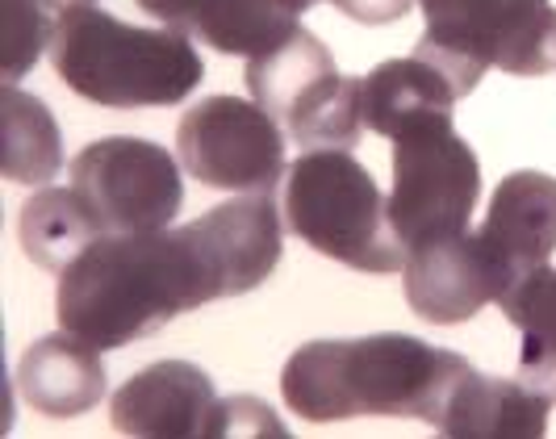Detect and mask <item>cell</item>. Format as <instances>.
Segmentation results:
<instances>
[{"label":"cell","mask_w":556,"mask_h":439,"mask_svg":"<svg viewBox=\"0 0 556 439\" xmlns=\"http://www.w3.org/2000/svg\"><path fill=\"white\" fill-rule=\"evenodd\" d=\"M218 298H226L223 276L189 222L92 239L59 273L55 314L63 330L113 352Z\"/></svg>","instance_id":"obj_1"},{"label":"cell","mask_w":556,"mask_h":439,"mask_svg":"<svg viewBox=\"0 0 556 439\" xmlns=\"http://www.w3.org/2000/svg\"><path fill=\"white\" fill-rule=\"evenodd\" d=\"M469 360L431 348L415 335H364V339H314L285 360V406L306 423L343 418H422L440 423Z\"/></svg>","instance_id":"obj_2"},{"label":"cell","mask_w":556,"mask_h":439,"mask_svg":"<svg viewBox=\"0 0 556 439\" xmlns=\"http://www.w3.org/2000/svg\"><path fill=\"white\" fill-rule=\"evenodd\" d=\"M51 63L76 97L110 110L180 105L205 80L201 51L185 29L126 26L97 4L59 13Z\"/></svg>","instance_id":"obj_3"},{"label":"cell","mask_w":556,"mask_h":439,"mask_svg":"<svg viewBox=\"0 0 556 439\" xmlns=\"http://www.w3.org/2000/svg\"><path fill=\"white\" fill-rule=\"evenodd\" d=\"M285 226L327 260L356 273H397L406 243L390 218V197L348 147L306 151L285 172Z\"/></svg>","instance_id":"obj_4"},{"label":"cell","mask_w":556,"mask_h":439,"mask_svg":"<svg viewBox=\"0 0 556 439\" xmlns=\"http://www.w3.org/2000/svg\"><path fill=\"white\" fill-rule=\"evenodd\" d=\"M427 29L415 55L444 72L456 97H469L490 67L510 76L556 72L553 0H418Z\"/></svg>","instance_id":"obj_5"},{"label":"cell","mask_w":556,"mask_h":439,"mask_svg":"<svg viewBox=\"0 0 556 439\" xmlns=\"http://www.w3.org/2000/svg\"><path fill=\"white\" fill-rule=\"evenodd\" d=\"M248 92L306 151L356 147L364 130L361 80L339 76L331 51L298 26L273 51L248 59Z\"/></svg>","instance_id":"obj_6"},{"label":"cell","mask_w":556,"mask_h":439,"mask_svg":"<svg viewBox=\"0 0 556 439\" xmlns=\"http://www.w3.org/2000/svg\"><path fill=\"white\" fill-rule=\"evenodd\" d=\"M481 197L477 151L456 135L452 113L427 117L393 138L390 218L406 251L469 230Z\"/></svg>","instance_id":"obj_7"},{"label":"cell","mask_w":556,"mask_h":439,"mask_svg":"<svg viewBox=\"0 0 556 439\" xmlns=\"http://www.w3.org/2000/svg\"><path fill=\"white\" fill-rule=\"evenodd\" d=\"M180 160L135 135H113L88 142L72 160V189L97 222L101 235H142L164 230L185 205Z\"/></svg>","instance_id":"obj_8"},{"label":"cell","mask_w":556,"mask_h":439,"mask_svg":"<svg viewBox=\"0 0 556 439\" xmlns=\"http://www.w3.org/2000/svg\"><path fill=\"white\" fill-rule=\"evenodd\" d=\"M185 172L226 192L277 189L285 172V130L268 110L243 97H205L176 126Z\"/></svg>","instance_id":"obj_9"},{"label":"cell","mask_w":556,"mask_h":439,"mask_svg":"<svg viewBox=\"0 0 556 439\" xmlns=\"http://www.w3.org/2000/svg\"><path fill=\"white\" fill-rule=\"evenodd\" d=\"M477 248L494 276V298L548 268L556 251V176L535 167L510 172L490 197L485 222L477 226Z\"/></svg>","instance_id":"obj_10"},{"label":"cell","mask_w":556,"mask_h":439,"mask_svg":"<svg viewBox=\"0 0 556 439\" xmlns=\"http://www.w3.org/2000/svg\"><path fill=\"white\" fill-rule=\"evenodd\" d=\"M223 398L189 360H160L113 393V431L142 439H218Z\"/></svg>","instance_id":"obj_11"},{"label":"cell","mask_w":556,"mask_h":439,"mask_svg":"<svg viewBox=\"0 0 556 439\" xmlns=\"http://www.w3.org/2000/svg\"><path fill=\"white\" fill-rule=\"evenodd\" d=\"M402 285H406L410 310L431 327L469 323L490 302H498L490 264L477 248V230H460V235L410 248L402 264Z\"/></svg>","instance_id":"obj_12"},{"label":"cell","mask_w":556,"mask_h":439,"mask_svg":"<svg viewBox=\"0 0 556 439\" xmlns=\"http://www.w3.org/2000/svg\"><path fill=\"white\" fill-rule=\"evenodd\" d=\"M193 230L223 276L226 298L251 293L277 273L285 239V210H277V189L243 192L226 205H214L193 222Z\"/></svg>","instance_id":"obj_13"},{"label":"cell","mask_w":556,"mask_h":439,"mask_svg":"<svg viewBox=\"0 0 556 439\" xmlns=\"http://www.w3.org/2000/svg\"><path fill=\"white\" fill-rule=\"evenodd\" d=\"M164 26L185 29L223 55L255 59L298 29V13L285 0H135Z\"/></svg>","instance_id":"obj_14"},{"label":"cell","mask_w":556,"mask_h":439,"mask_svg":"<svg viewBox=\"0 0 556 439\" xmlns=\"http://www.w3.org/2000/svg\"><path fill=\"white\" fill-rule=\"evenodd\" d=\"M17 393L29 411L47 418H76L92 411L105 398L101 348H92L72 330L42 335L38 343H29L17 364Z\"/></svg>","instance_id":"obj_15"},{"label":"cell","mask_w":556,"mask_h":439,"mask_svg":"<svg viewBox=\"0 0 556 439\" xmlns=\"http://www.w3.org/2000/svg\"><path fill=\"white\" fill-rule=\"evenodd\" d=\"M548 411L553 402H544L523 381L485 377L469 364V373L452 389L435 431L452 439H540L548 431Z\"/></svg>","instance_id":"obj_16"},{"label":"cell","mask_w":556,"mask_h":439,"mask_svg":"<svg viewBox=\"0 0 556 439\" xmlns=\"http://www.w3.org/2000/svg\"><path fill=\"white\" fill-rule=\"evenodd\" d=\"M460 97L444 72L422 55L386 59L361 76V113L372 135L397 138L427 117L452 113Z\"/></svg>","instance_id":"obj_17"},{"label":"cell","mask_w":556,"mask_h":439,"mask_svg":"<svg viewBox=\"0 0 556 439\" xmlns=\"http://www.w3.org/2000/svg\"><path fill=\"white\" fill-rule=\"evenodd\" d=\"M510 327L523 335L519 381L556 406V268H540L498 298Z\"/></svg>","instance_id":"obj_18"},{"label":"cell","mask_w":556,"mask_h":439,"mask_svg":"<svg viewBox=\"0 0 556 439\" xmlns=\"http://www.w3.org/2000/svg\"><path fill=\"white\" fill-rule=\"evenodd\" d=\"M63 167V142L51 110L22 92L17 84H4V155L0 172L13 185H51Z\"/></svg>","instance_id":"obj_19"},{"label":"cell","mask_w":556,"mask_h":439,"mask_svg":"<svg viewBox=\"0 0 556 439\" xmlns=\"http://www.w3.org/2000/svg\"><path fill=\"white\" fill-rule=\"evenodd\" d=\"M92 239H101V230L76 189H38L22 205V248L47 273H63Z\"/></svg>","instance_id":"obj_20"},{"label":"cell","mask_w":556,"mask_h":439,"mask_svg":"<svg viewBox=\"0 0 556 439\" xmlns=\"http://www.w3.org/2000/svg\"><path fill=\"white\" fill-rule=\"evenodd\" d=\"M55 22L42 0H4V84H22L29 67L51 51Z\"/></svg>","instance_id":"obj_21"},{"label":"cell","mask_w":556,"mask_h":439,"mask_svg":"<svg viewBox=\"0 0 556 439\" xmlns=\"http://www.w3.org/2000/svg\"><path fill=\"white\" fill-rule=\"evenodd\" d=\"M334 4L361 26H393L415 9L418 0H334Z\"/></svg>","instance_id":"obj_22"},{"label":"cell","mask_w":556,"mask_h":439,"mask_svg":"<svg viewBox=\"0 0 556 439\" xmlns=\"http://www.w3.org/2000/svg\"><path fill=\"white\" fill-rule=\"evenodd\" d=\"M51 13H72V9H84V4H97V0H42Z\"/></svg>","instance_id":"obj_23"},{"label":"cell","mask_w":556,"mask_h":439,"mask_svg":"<svg viewBox=\"0 0 556 439\" xmlns=\"http://www.w3.org/2000/svg\"><path fill=\"white\" fill-rule=\"evenodd\" d=\"M285 4H289V9L302 17V13H309V9H314V4H323V0H285Z\"/></svg>","instance_id":"obj_24"}]
</instances>
